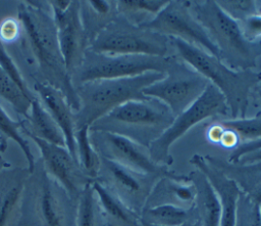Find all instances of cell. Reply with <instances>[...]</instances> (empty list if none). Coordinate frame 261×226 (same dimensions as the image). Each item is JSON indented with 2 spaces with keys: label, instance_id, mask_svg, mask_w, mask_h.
Masks as SVG:
<instances>
[{
  "label": "cell",
  "instance_id": "obj_32",
  "mask_svg": "<svg viewBox=\"0 0 261 226\" xmlns=\"http://www.w3.org/2000/svg\"><path fill=\"white\" fill-rule=\"evenodd\" d=\"M258 149H261V139L254 140V141L242 142L236 148H233V150L230 152L229 162L237 164L243 155H245L249 152L258 150Z\"/></svg>",
  "mask_w": 261,
  "mask_h": 226
},
{
  "label": "cell",
  "instance_id": "obj_35",
  "mask_svg": "<svg viewBox=\"0 0 261 226\" xmlns=\"http://www.w3.org/2000/svg\"><path fill=\"white\" fill-rule=\"evenodd\" d=\"M139 226H160V225H155V224H151L148 222H145L141 219H139Z\"/></svg>",
  "mask_w": 261,
  "mask_h": 226
},
{
  "label": "cell",
  "instance_id": "obj_22",
  "mask_svg": "<svg viewBox=\"0 0 261 226\" xmlns=\"http://www.w3.org/2000/svg\"><path fill=\"white\" fill-rule=\"evenodd\" d=\"M192 209H186L174 205H157L144 208L140 219L160 226H181L191 222Z\"/></svg>",
  "mask_w": 261,
  "mask_h": 226
},
{
  "label": "cell",
  "instance_id": "obj_27",
  "mask_svg": "<svg viewBox=\"0 0 261 226\" xmlns=\"http://www.w3.org/2000/svg\"><path fill=\"white\" fill-rule=\"evenodd\" d=\"M0 96L27 119L33 99H30L0 67Z\"/></svg>",
  "mask_w": 261,
  "mask_h": 226
},
{
  "label": "cell",
  "instance_id": "obj_7",
  "mask_svg": "<svg viewBox=\"0 0 261 226\" xmlns=\"http://www.w3.org/2000/svg\"><path fill=\"white\" fill-rule=\"evenodd\" d=\"M176 55L162 57L144 54H102L86 50L77 67L79 82L118 79L150 72L165 73Z\"/></svg>",
  "mask_w": 261,
  "mask_h": 226
},
{
  "label": "cell",
  "instance_id": "obj_13",
  "mask_svg": "<svg viewBox=\"0 0 261 226\" xmlns=\"http://www.w3.org/2000/svg\"><path fill=\"white\" fill-rule=\"evenodd\" d=\"M102 178H96L113 191L130 210L141 214L159 178L137 173L113 161L100 157ZM161 179V178H160Z\"/></svg>",
  "mask_w": 261,
  "mask_h": 226
},
{
  "label": "cell",
  "instance_id": "obj_21",
  "mask_svg": "<svg viewBox=\"0 0 261 226\" xmlns=\"http://www.w3.org/2000/svg\"><path fill=\"white\" fill-rule=\"evenodd\" d=\"M27 120L31 126V129H27L33 135L49 143L66 147L65 138L61 129L36 96L32 100Z\"/></svg>",
  "mask_w": 261,
  "mask_h": 226
},
{
  "label": "cell",
  "instance_id": "obj_17",
  "mask_svg": "<svg viewBox=\"0 0 261 226\" xmlns=\"http://www.w3.org/2000/svg\"><path fill=\"white\" fill-rule=\"evenodd\" d=\"M34 89L38 93L41 103L61 129L65 138L66 148L77 163L74 138L76 130L74 112L66 97L59 89L47 82H36L34 84Z\"/></svg>",
  "mask_w": 261,
  "mask_h": 226
},
{
  "label": "cell",
  "instance_id": "obj_8",
  "mask_svg": "<svg viewBox=\"0 0 261 226\" xmlns=\"http://www.w3.org/2000/svg\"><path fill=\"white\" fill-rule=\"evenodd\" d=\"M209 81L176 56L162 79L143 90V95L160 100L176 117L189 108L206 90Z\"/></svg>",
  "mask_w": 261,
  "mask_h": 226
},
{
  "label": "cell",
  "instance_id": "obj_9",
  "mask_svg": "<svg viewBox=\"0 0 261 226\" xmlns=\"http://www.w3.org/2000/svg\"><path fill=\"white\" fill-rule=\"evenodd\" d=\"M229 115V109L223 94L212 84H209L203 94L184 112L176 116L170 127L149 146L153 162L167 167L172 163L169 149L174 141L185 135L193 126L208 118Z\"/></svg>",
  "mask_w": 261,
  "mask_h": 226
},
{
  "label": "cell",
  "instance_id": "obj_33",
  "mask_svg": "<svg viewBox=\"0 0 261 226\" xmlns=\"http://www.w3.org/2000/svg\"><path fill=\"white\" fill-rule=\"evenodd\" d=\"M255 163H261V149H258L243 155L237 164L249 165V164H255Z\"/></svg>",
  "mask_w": 261,
  "mask_h": 226
},
{
  "label": "cell",
  "instance_id": "obj_37",
  "mask_svg": "<svg viewBox=\"0 0 261 226\" xmlns=\"http://www.w3.org/2000/svg\"><path fill=\"white\" fill-rule=\"evenodd\" d=\"M195 225H196V224H194V223L192 224V223L189 222V223H186V224H184V225H181V226H195Z\"/></svg>",
  "mask_w": 261,
  "mask_h": 226
},
{
  "label": "cell",
  "instance_id": "obj_16",
  "mask_svg": "<svg viewBox=\"0 0 261 226\" xmlns=\"http://www.w3.org/2000/svg\"><path fill=\"white\" fill-rule=\"evenodd\" d=\"M190 162L207 178L217 194L221 207L220 226H236L241 199V188L238 182L218 168L210 156L195 154Z\"/></svg>",
  "mask_w": 261,
  "mask_h": 226
},
{
  "label": "cell",
  "instance_id": "obj_20",
  "mask_svg": "<svg viewBox=\"0 0 261 226\" xmlns=\"http://www.w3.org/2000/svg\"><path fill=\"white\" fill-rule=\"evenodd\" d=\"M190 177L197 190L196 204L202 218V226H220L221 207L214 189L200 171L191 173Z\"/></svg>",
  "mask_w": 261,
  "mask_h": 226
},
{
  "label": "cell",
  "instance_id": "obj_34",
  "mask_svg": "<svg viewBox=\"0 0 261 226\" xmlns=\"http://www.w3.org/2000/svg\"><path fill=\"white\" fill-rule=\"evenodd\" d=\"M253 99V102L257 103L261 107V75H260V82L255 86L251 93L250 101Z\"/></svg>",
  "mask_w": 261,
  "mask_h": 226
},
{
  "label": "cell",
  "instance_id": "obj_5",
  "mask_svg": "<svg viewBox=\"0 0 261 226\" xmlns=\"http://www.w3.org/2000/svg\"><path fill=\"white\" fill-rule=\"evenodd\" d=\"M164 75L165 73L150 72L135 77L81 83L75 89L80 100V109L74 114L75 128L91 127L125 101L146 98L143 90Z\"/></svg>",
  "mask_w": 261,
  "mask_h": 226
},
{
  "label": "cell",
  "instance_id": "obj_31",
  "mask_svg": "<svg viewBox=\"0 0 261 226\" xmlns=\"http://www.w3.org/2000/svg\"><path fill=\"white\" fill-rule=\"evenodd\" d=\"M19 20L8 17L4 19L0 25V40L5 42H11L16 40L19 36Z\"/></svg>",
  "mask_w": 261,
  "mask_h": 226
},
{
  "label": "cell",
  "instance_id": "obj_3",
  "mask_svg": "<svg viewBox=\"0 0 261 226\" xmlns=\"http://www.w3.org/2000/svg\"><path fill=\"white\" fill-rule=\"evenodd\" d=\"M176 56L205 77L224 96L230 119L246 118L250 97L260 82L257 71H237L212 54L180 39L169 37Z\"/></svg>",
  "mask_w": 261,
  "mask_h": 226
},
{
  "label": "cell",
  "instance_id": "obj_4",
  "mask_svg": "<svg viewBox=\"0 0 261 226\" xmlns=\"http://www.w3.org/2000/svg\"><path fill=\"white\" fill-rule=\"evenodd\" d=\"M174 119L167 105L158 99L146 97L123 102L94 123L90 130L112 132L149 148Z\"/></svg>",
  "mask_w": 261,
  "mask_h": 226
},
{
  "label": "cell",
  "instance_id": "obj_1",
  "mask_svg": "<svg viewBox=\"0 0 261 226\" xmlns=\"http://www.w3.org/2000/svg\"><path fill=\"white\" fill-rule=\"evenodd\" d=\"M190 8L220 53V59L237 71H256L261 62V38L249 39L238 20L214 0L189 1Z\"/></svg>",
  "mask_w": 261,
  "mask_h": 226
},
{
  "label": "cell",
  "instance_id": "obj_15",
  "mask_svg": "<svg viewBox=\"0 0 261 226\" xmlns=\"http://www.w3.org/2000/svg\"><path fill=\"white\" fill-rule=\"evenodd\" d=\"M36 184L34 209L40 226H75V219L69 215L65 201L69 196L44 169Z\"/></svg>",
  "mask_w": 261,
  "mask_h": 226
},
{
  "label": "cell",
  "instance_id": "obj_30",
  "mask_svg": "<svg viewBox=\"0 0 261 226\" xmlns=\"http://www.w3.org/2000/svg\"><path fill=\"white\" fill-rule=\"evenodd\" d=\"M0 67L16 84V86L24 93V95H27L30 99H33L35 97V95L32 93V91L28 87L20 72L18 71L15 62L8 55L1 40H0Z\"/></svg>",
  "mask_w": 261,
  "mask_h": 226
},
{
  "label": "cell",
  "instance_id": "obj_26",
  "mask_svg": "<svg viewBox=\"0 0 261 226\" xmlns=\"http://www.w3.org/2000/svg\"><path fill=\"white\" fill-rule=\"evenodd\" d=\"M24 125L23 121H14L12 120L6 111L0 105V142L6 143V139H12L15 141L20 149L22 150L24 156L28 161V171L33 174L36 168L35 156L33 151L30 148L28 141L22 137L19 130H21L22 126Z\"/></svg>",
  "mask_w": 261,
  "mask_h": 226
},
{
  "label": "cell",
  "instance_id": "obj_24",
  "mask_svg": "<svg viewBox=\"0 0 261 226\" xmlns=\"http://www.w3.org/2000/svg\"><path fill=\"white\" fill-rule=\"evenodd\" d=\"M167 3V0H120L116 1V9L133 24L142 25L152 19Z\"/></svg>",
  "mask_w": 261,
  "mask_h": 226
},
{
  "label": "cell",
  "instance_id": "obj_18",
  "mask_svg": "<svg viewBox=\"0 0 261 226\" xmlns=\"http://www.w3.org/2000/svg\"><path fill=\"white\" fill-rule=\"evenodd\" d=\"M28 176L23 169H10L0 174V226H11L24 193Z\"/></svg>",
  "mask_w": 261,
  "mask_h": 226
},
{
  "label": "cell",
  "instance_id": "obj_29",
  "mask_svg": "<svg viewBox=\"0 0 261 226\" xmlns=\"http://www.w3.org/2000/svg\"><path fill=\"white\" fill-rule=\"evenodd\" d=\"M217 3L221 8L232 18L238 20L240 24L245 21L251 16L261 14V8L259 2L252 0H218Z\"/></svg>",
  "mask_w": 261,
  "mask_h": 226
},
{
  "label": "cell",
  "instance_id": "obj_2",
  "mask_svg": "<svg viewBox=\"0 0 261 226\" xmlns=\"http://www.w3.org/2000/svg\"><path fill=\"white\" fill-rule=\"evenodd\" d=\"M18 20L24 29L43 74L48 78L47 83L59 89L73 112H77L80 100L60 51L53 16L41 7L24 2L18 6Z\"/></svg>",
  "mask_w": 261,
  "mask_h": 226
},
{
  "label": "cell",
  "instance_id": "obj_19",
  "mask_svg": "<svg viewBox=\"0 0 261 226\" xmlns=\"http://www.w3.org/2000/svg\"><path fill=\"white\" fill-rule=\"evenodd\" d=\"M92 186L107 226H139L140 216L105 184L94 179Z\"/></svg>",
  "mask_w": 261,
  "mask_h": 226
},
{
  "label": "cell",
  "instance_id": "obj_10",
  "mask_svg": "<svg viewBox=\"0 0 261 226\" xmlns=\"http://www.w3.org/2000/svg\"><path fill=\"white\" fill-rule=\"evenodd\" d=\"M90 139L100 157L120 164L137 173L163 178L174 175L152 161L149 149L127 137L103 130H90Z\"/></svg>",
  "mask_w": 261,
  "mask_h": 226
},
{
  "label": "cell",
  "instance_id": "obj_14",
  "mask_svg": "<svg viewBox=\"0 0 261 226\" xmlns=\"http://www.w3.org/2000/svg\"><path fill=\"white\" fill-rule=\"evenodd\" d=\"M53 10L58 43L68 73L77 69L86 52L87 34L79 1H71L67 9Z\"/></svg>",
  "mask_w": 261,
  "mask_h": 226
},
{
  "label": "cell",
  "instance_id": "obj_6",
  "mask_svg": "<svg viewBox=\"0 0 261 226\" xmlns=\"http://www.w3.org/2000/svg\"><path fill=\"white\" fill-rule=\"evenodd\" d=\"M89 50L102 54H144L172 56L169 37L133 24L119 13L91 40Z\"/></svg>",
  "mask_w": 261,
  "mask_h": 226
},
{
  "label": "cell",
  "instance_id": "obj_28",
  "mask_svg": "<svg viewBox=\"0 0 261 226\" xmlns=\"http://www.w3.org/2000/svg\"><path fill=\"white\" fill-rule=\"evenodd\" d=\"M218 123L223 128L233 131L244 142L261 139V114L254 118L222 120Z\"/></svg>",
  "mask_w": 261,
  "mask_h": 226
},
{
  "label": "cell",
  "instance_id": "obj_23",
  "mask_svg": "<svg viewBox=\"0 0 261 226\" xmlns=\"http://www.w3.org/2000/svg\"><path fill=\"white\" fill-rule=\"evenodd\" d=\"M76 159L82 171L91 179L98 177L101 159L90 139V127L82 126L75 130Z\"/></svg>",
  "mask_w": 261,
  "mask_h": 226
},
{
  "label": "cell",
  "instance_id": "obj_11",
  "mask_svg": "<svg viewBox=\"0 0 261 226\" xmlns=\"http://www.w3.org/2000/svg\"><path fill=\"white\" fill-rule=\"evenodd\" d=\"M139 26L180 39L220 59L217 47L193 14L189 1H168L152 19Z\"/></svg>",
  "mask_w": 261,
  "mask_h": 226
},
{
  "label": "cell",
  "instance_id": "obj_25",
  "mask_svg": "<svg viewBox=\"0 0 261 226\" xmlns=\"http://www.w3.org/2000/svg\"><path fill=\"white\" fill-rule=\"evenodd\" d=\"M104 217L97 201L92 182L82 190L76 204L75 226H104Z\"/></svg>",
  "mask_w": 261,
  "mask_h": 226
},
{
  "label": "cell",
  "instance_id": "obj_12",
  "mask_svg": "<svg viewBox=\"0 0 261 226\" xmlns=\"http://www.w3.org/2000/svg\"><path fill=\"white\" fill-rule=\"evenodd\" d=\"M21 131L38 146L46 173L63 188L71 200H77L84 187L93 179L82 171L66 147L49 143L33 135L24 125Z\"/></svg>",
  "mask_w": 261,
  "mask_h": 226
},
{
  "label": "cell",
  "instance_id": "obj_36",
  "mask_svg": "<svg viewBox=\"0 0 261 226\" xmlns=\"http://www.w3.org/2000/svg\"><path fill=\"white\" fill-rule=\"evenodd\" d=\"M4 168V163H3V160H2V157L0 156V174H1V172H2V169Z\"/></svg>",
  "mask_w": 261,
  "mask_h": 226
}]
</instances>
